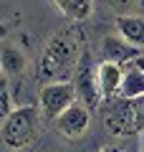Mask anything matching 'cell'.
I'll return each mask as SVG.
<instances>
[{"instance_id": "1", "label": "cell", "mask_w": 144, "mask_h": 152, "mask_svg": "<svg viewBox=\"0 0 144 152\" xmlns=\"http://www.w3.org/2000/svg\"><path fill=\"white\" fill-rule=\"evenodd\" d=\"M81 53H84V36L76 28H63V31L53 33L51 41L46 43V48H43L36 79L41 84L68 79L76 71Z\"/></svg>"}, {"instance_id": "2", "label": "cell", "mask_w": 144, "mask_h": 152, "mask_svg": "<svg viewBox=\"0 0 144 152\" xmlns=\"http://www.w3.org/2000/svg\"><path fill=\"white\" fill-rule=\"evenodd\" d=\"M41 107L36 104H20L15 107L8 117H3V127H0V140L10 152L28 150L38 142L41 137Z\"/></svg>"}, {"instance_id": "3", "label": "cell", "mask_w": 144, "mask_h": 152, "mask_svg": "<svg viewBox=\"0 0 144 152\" xmlns=\"http://www.w3.org/2000/svg\"><path fill=\"white\" fill-rule=\"evenodd\" d=\"M73 86H76V96L79 102H84L89 109L99 107L101 104V86H99V66H94L91 61V53L84 48L79 64H76L73 71Z\"/></svg>"}, {"instance_id": "4", "label": "cell", "mask_w": 144, "mask_h": 152, "mask_svg": "<svg viewBox=\"0 0 144 152\" xmlns=\"http://www.w3.org/2000/svg\"><path fill=\"white\" fill-rule=\"evenodd\" d=\"M76 86L73 81L63 79V81H48L38 91V107H41L46 119H56L63 109H68L76 102Z\"/></svg>"}, {"instance_id": "5", "label": "cell", "mask_w": 144, "mask_h": 152, "mask_svg": "<svg viewBox=\"0 0 144 152\" xmlns=\"http://www.w3.org/2000/svg\"><path fill=\"white\" fill-rule=\"evenodd\" d=\"M101 122L106 127L109 134H134L132 127V104L127 96H111V99H101Z\"/></svg>"}, {"instance_id": "6", "label": "cell", "mask_w": 144, "mask_h": 152, "mask_svg": "<svg viewBox=\"0 0 144 152\" xmlns=\"http://www.w3.org/2000/svg\"><path fill=\"white\" fill-rule=\"evenodd\" d=\"M53 124H56V132H58L61 137H66V140H76V137L86 134V129H89V124H91V109L86 107L84 102L76 99L68 109H63V112L53 119Z\"/></svg>"}, {"instance_id": "7", "label": "cell", "mask_w": 144, "mask_h": 152, "mask_svg": "<svg viewBox=\"0 0 144 152\" xmlns=\"http://www.w3.org/2000/svg\"><path fill=\"white\" fill-rule=\"evenodd\" d=\"M99 48H101V61H111V64H121V66L132 64V61H137L142 56V48L139 46H132L127 38L114 36V33H109V36L101 38Z\"/></svg>"}, {"instance_id": "8", "label": "cell", "mask_w": 144, "mask_h": 152, "mask_svg": "<svg viewBox=\"0 0 144 152\" xmlns=\"http://www.w3.org/2000/svg\"><path fill=\"white\" fill-rule=\"evenodd\" d=\"M121 79H124V66L121 64L101 61V64H99V86H101V99L119 96Z\"/></svg>"}, {"instance_id": "9", "label": "cell", "mask_w": 144, "mask_h": 152, "mask_svg": "<svg viewBox=\"0 0 144 152\" xmlns=\"http://www.w3.org/2000/svg\"><path fill=\"white\" fill-rule=\"evenodd\" d=\"M114 26L119 36L127 38L132 46H144V15H116Z\"/></svg>"}, {"instance_id": "10", "label": "cell", "mask_w": 144, "mask_h": 152, "mask_svg": "<svg viewBox=\"0 0 144 152\" xmlns=\"http://www.w3.org/2000/svg\"><path fill=\"white\" fill-rule=\"evenodd\" d=\"M0 66H3L5 79L23 76V74H25V69H28V56L23 53L18 46L8 43V46H3V53H0Z\"/></svg>"}, {"instance_id": "11", "label": "cell", "mask_w": 144, "mask_h": 152, "mask_svg": "<svg viewBox=\"0 0 144 152\" xmlns=\"http://www.w3.org/2000/svg\"><path fill=\"white\" fill-rule=\"evenodd\" d=\"M144 94V71L137 66V61L124 66V79H121V89H119V96L127 99H137Z\"/></svg>"}, {"instance_id": "12", "label": "cell", "mask_w": 144, "mask_h": 152, "mask_svg": "<svg viewBox=\"0 0 144 152\" xmlns=\"http://www.w3.org/2000/svg\"><path fill=\"white\" fill-rule=\"evenodd\" d=\"M53 5L63 13L66 18L81 23L94 13V0H53Z\"/></svg>"}, {"instance_id": "13", "label": "cell", "mask_w": 144, "mask_h": 152, "mask_svg": "<svg viewBox=\"0 0 144 152\" xmlns=\"http://www.w3.org/2000/svg\"><path fill=\"white\" fill-rule=\"evenodd\" d=\"M114 15H144V0H104Z\"/></svg>"}, {"instance_id": "14", "label": "cell", "mask_w": 144, "mask_h": 152, "mask_svg": "<svg viewBox=\"0 0 144 152\" xmlns=\"http://www.w3.org/2000/svg\"><path fill=\"white\" fill-rule=\"evenodd\" d=\"M132 104V127H134V134L144 129V94L137 99H129Z\"/></svg>"}, {"instance_id": "15", "label": "cell", "mask_w": 144, "mask_h": 152, "mask_svg": "<svg viewBox=\"0 0 144 152\" xmlns=\"http://www.w3.org/2000/svg\"><path fill=\"white\" fill-rule=\"evenodd\" d=\"M137 66H139V69L144 71V56H139V58H137Z\"/></svg>"}, {"instance_id": "16", "label": "cell", "mask_w": 144, "mask_h": 152, "mask_svg": "<svg viewBox=\"0 0 144 152\" xmlns=\"http://www.w3.org/2000/svg\"><path fill=\"white\" fill-rule=\"evenodd\" d=\"M104 152H119V150H116V147H109V150H104Z\"/></svg>"}]
</instances>
